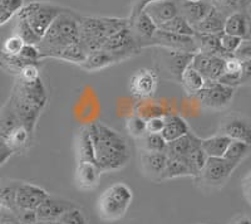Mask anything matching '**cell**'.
Masks as SVG:
<instances>
[{"mask_svg":"<svg viewBox=\"0 0 251 224\" xmlns=\"http://www.w3.org/2000/svg\"><path fill=\"white\" fill-rule=\"evenodd\" d=\"M88 129L94 145V161L100 171H116L128 164L131 149L120 132L103 122H92Z\"/></svg>","mask_w":251,"mask_h":224,"instance_id":"cell-1","label":"cell"},{"mask_svg":"<svg viewBox=\"0 0 251 224\" xmlns=\"http://www.w3.org/2000/svg\"><path fill=\"white\" fill-rule=\"evenodd\" d=\"M80 18L69 12H63L53 22L48 32L38 44L44 58H57L67 46L80 43Z\"/></svg>","mask_w":251,"mask_h":224,"instance_id":"cell-2","label":"cell"},{"mask_svg":"<svg viewBox=\"0 0 251 224\" xmlns=\"http://www.w3.org/2000/svg\"><path fill=\"white\" fill-rule=\"evenodd\" d=\"M80 44L87 55L103 49L109 37L129 27L128 19L120 18H91L79 19Z\"/></svg>","mask_w":251,"mask_h":224,"instance_id":"cell-3","label":"cell"},{"mask_svg":"<svg viewBox=\"0 0 251 224\" xmlns=\"http://www.w3.org/2000/svg\"><path fill=\"white\" fill-rule=\"evenodd\" d=\"M133 200V192L125 183H116L107 188L97 200V213L100 219L116 222L126 216Z\"/></svg>","mask_w":251,"mask_h":224,"instance_id":"cell-4","label":"cell"},{"mask_svg":"<svg viewBox=\"0 0 251 224\" xmlns=\"http://www.w3.org/2000/svg\"><path fill=\"white\" fill-rule=\"evenodd\" d=\"M62 13L63 10L59 6L49 3H42V1H34L24 6L17 17L28 20L33 30L42 39L48 32L53 22Z\"/></svg>","mask_w":251,"mask_h":224,"instance_id":"cell-5","label":"cell"},{"mask_svg":"<svg viewBox=\"0 0 251 224\" xmlns=\"http://www.w3.org/2000/svg\"><path fill=\"white\" fill-rule=\"evenodd\" d=\"M235 96V87L220 84L219 81H206V84L195 97L207 109L221 110L230 105Z\"/></svg>","mask_w":251,"mask_h":224,"instance_id":"cell-6","label":"cell"},{"mask_svg":"<svg viewBox=\"0 0 251 224\" xmlns=\"http://www.w3.org/2000/svg\"><path fill=\"white\" fill-rule=\"evenodd\" d=\"M237 165L225 158H208L200 178L203 184L210 188H220L231 176Z\"/></svg>","mask_w":251,"mask_h":224,"instance_id":"cell-7","label":"cell"},{"mask_svg":"<svg viewBox=\"0 0 251 224\" xmlns=\"http://www.w3.org/2000/svg\"><path fill=\"white\" fill-rule=\"evenodd\" d=\"M103 49L112 53L116 57V59L121 62V60H125L136 55L140 49V44L136 39L134 33L132 32L131 27H127V28L122 29L118 33L109 37Z\"/></svg>","mask_w":251,"mask_h":224,"instance_id":"cell-8","label":"cell"},{"mask_svg":"<svg viewBox=\"0 0 251 224\" xmlns=\"http://www.w3.org/2000/svg\"><path fill=\"white\" fill-rule=\"evenodd\" d=\"M146 47H162L165 49H171V51L186 53L199 52V47H197L195 37L174 34V33L166 32V30H162L160 28L156 32V34L147 43H145L142 48H146Z\"/></svg>","mask_w":251,"mask_h":224,"instance_id":"cell-9","label":"cell"},{"mask_svg":"<svg viewBox=\"0 0 251 224\" xmlns=\"http://www.w3.org/2000/svg\"><path fill=\"white\" fill-rule=\"evenodd\" d=\"M219 132L234 141H241L251 145V120L245 116L227 115L220 121Z\"/></svg>","mask_w":251,"mask_h":224,"instance_id":"cell-10","label":"cell"},{"mask_svg":"<svg viewBox=\"0 0 251 224\" xmlns=\"http://www.w3.org/2000/svg\"><path fill=\"white\" fill-rule=\"evenodd\" d=\"M191 66L197 69L206 81H219L225 73V59L219 56L205 52H196L191 60Z\"/></svg>","mask_w":251,"mask_h":224,"instance_id":"cell-11","label":"cell"},{"mask_svg":"<svg viewBox=\"0 0 251 224\" xmlns=\"http://www.w3.org/2000/svg\"><path fill=\"white\" fill-rule=\"evenodd\" d=\"M49 198V193L43 188L20 181L17 190V208L22 210H37Z\"/></svg>","mask_w":251,"mask_h":224,"instance_id":"cell-12","label":"cell"},{"mask_svg":"<svg viewBox=\"0 0 251 224\" xmlns=\"http://www.w3.org/2000/svg\"><path fill=\"white\" fill-rule=\"evenodd\" d=\"M158 84V76L152 69H138L132 75L129 89L138 98H147L154 95Z\"/></svg>","mask_w":251,"mask_h":224,"instance_id":"cell-13","label":"cell"},{"mask_svg":"<svg viewBox=\"0 0 251 224\" xmlns=\"http://www.w3.org/2000/svg\"><path fill=\"white\" fill-rule=\"evenodd\" d=\"M169 156L166 152H141L140 165L143 174L153 180H162Z\"/></svg>","mask_w":251,"mask_h":224,"instance_id":"cell-14","label":"cell"},{"mask_svg":"<svg viewBox=\"0 0 251 224\" xmlns=\"http://www.w3.org/2000/svg\"><path fill=\"white\" fill-rule=\"evenodd\" d=\"M146 13L160 27L181 14L180 3L176 0H160L146 6Z\"/></svg>","mask_w":251,"mask_h":224,"instance_id":"cell-15","label":"cell"},{"mask_svg":"<svg viewBox=\"0 0 251 224\" xmlns=\"http://www.w3.org/2000/svg\"><path fill=\"white\" fill-rule=\"evenodd\" d=\"M129 27H131L132 32L136 35V39H137L138 44H140V48H142L145 43H147L158 30V26L146 13V10L141 12L137 17L129 20Z\"/></svg>","mask_w":251,"mask_h":224,"instance_id":"cell-16","label":"cell"},{"mask_svg":"<svg viewBox=\"0 0 251 224\" xmlns=\"http://www.w3.org/2000/svg\"><path fill=\"white\" fill-rule=\"evenodd\" d=\"M100 169L96 163L82 161L75 169V184L80 190H92L98 185L100 178Z\"/></svg>","mask_w":251,"mask_h":224,"instance_id":"cell-17","label":"cell"},{"mask_svg":"<svg viewBox=\"0 0 251 224\" xmlns=\"http://www.w3.org/2000/svg\"><path fill=\"white\" fill-rule=\"evenodd\" d=\"M224 33L235 35L244 40L249 39L251 35V20L248 13L244 10V12H235L227 15Z\"/></svg>","mask_w":251,"mask_h":224,"instance_id":"cell-18","label":"cell"},{"mask_svg":"<svg viewBox=\"0 0 251 224\" xmlns=\"http://www.w3.org/2000/svg\"><path fill=\"white\" fill-rule=\"evenodd\" d=\"M201 144H202V139H200L199 136L195 135L194 132L190 131L187 135L169 142L167 150H166V154H167L169 158L183 159L186 158L192 150L201 146Z\"/></svg>","mask_w":251,"mask_h":224,"instance_id":"cell-19","label":"cell"},{"mask_svg":"<svg viewBox=\"0 0 251 224\" xmlns=\"http://www.w3.org/2000/svg\"><path fill=\"white\" fill-rule=\"evenodd\" d=\"M212 8H214V4L203 1V0H200V1L182 0V1H180L181 15H183L192 27L202 22L207 17L208 13L211 12Z\"/></svg>","mask_w":251,"mask_h":224,"instance_id":"cell-20","label":"cell"},{"mask_svg":"<svg viewBox=\"0 0 251 224\" xmlns=\"http://www.w3.org/2000/svg\"><path fill=\"white\" fill-rule=\"evenodd\" d=\"M227 15L214 5L207 17L194 27L196 33L200 34H223L225 29V22Z\"/></svg>","mask_w":251,"mask_h":224,"instance_id":"cell-21","label":"cell"},{"mask_svg":"<svg viewBox=\"0 0 251 224\" xmlns=\"http://www.w3.org/2000/svg\"><path fill=\"white\" fill-rule=\"evenodd\" d=\"M72 207H73V205L67 203V201H58L49 198L48 200L44 201L43 204L40 205L35 212H37L38 221L54 223V222L59 221L60 217H62L67 210L71 209Z\"/></svg>","mask_w":251,"mask_h":224,"instance_id":"cell-22","label":"cell"},{"mask_svg":"<svg viewBox=\"0 0 251 224\" xmlns=\"http://www.w3.org/2000/svg\"><path fill=\"white\" fill-rule=\"evenodd\" d=\"M75 154H77L78 163H82V161L96 163L93 140H92L88 126H82L78 130L77 138H75Z\"/></svg>","mask_w":251,"mask_h":224,"instance_id":"cell-23","label":"cell"},{"mask_svg":"<svg viewBox=\"0 0 251 224\" xmlns=\"http://www.w3.org/2000/svg\"><path fill=\"white\" fill-rule=\"evenodd\" d=\"M220 35L221 34H200V33H196L195 39H196L199 51L200 52L210 53V55L219 56V57L224 58L225 60L234 57L235 55L225 52L223 49L221 43H220Z\"/></svg>","mask_w":251,"mask_h":224,"instance_id":"cell-24","label":"cell"},{"mask_svg":"<svg viewBox=\"0 0 251 224\" xmlns=\"http://www.w3.org/2000/svg\"><path fill=\"white\" fill-rule=\"evenodd\" d=\"M165 120L166 124L162 135L167 140V142H171V141L182 138V136L187 135L188 132L191 131L185 118H182L181 116L167 115L165 116Z\"/></svg>","mask_w":251,"mask_h":224,"instance_id":"cell-25","label":"cell"},{"mask_svg":"<svg viewBox=\"0 0 251 224\" xmlns=\"http://www.w3.org/2000/svg\"><path fill=\"white\" fill-rule=\"evenodd\" d=\"M117 62L118 60L112 53H109L106 49H100V51H94V52L89 53L87 56L86 62L80 67L88 72H96V71L107 68V67L117 63Z\"/></svg>","mask_w":251,"mask_h":224,"instance_id":"cell-26","label":"cell"},{"mask_svg":"<svg viewBox=\"0 0 251 224\" xmlns=\"http://www.w3.org/2000/svg\"><path fill=\"white\" fill-rule=\"evenodd\" d=\"M232 141H234L232 139L219 132L211 138L202 139L201 146L205 150L208 158H224L226 150L228 149Z\"/></svg>","mask_w":251,"mask_h":224,"instance_id":"cell-27","label":"cell"},{"mask_svg":"<svg viewBox=\"0 0 251 224\" xmlns=\"http://www.w3.org/2000/svg\"><path fill=\"white\" fill-rule=\"evenodd\" d=\"M180 82L181 84H182L183 88H185L186 92L191 93V95L195 96L205 87L206 78L203 77L197 69H195L194 67L190 64V66L183 71Z\"/></svg>","mask_w":251,"mask_h":224,"instance_id":"cell-28","label":"cell"},{"mask_svg":"<svg viewBox=\"0 0 251 224\" xmlns=\"http://www.w3.org/2000/svg\"><path fill=\"white\" fill-rule=\"evenodd\" d=\"M33 140V136H31L30 132L23 126L20 125L17 129L13 130L5 139H0L1 142H5L9 147H12L15 152L20 151V150H24L25 147L29 146V144Z\"/></svg>","mask_w":251,"mask_h":224,"instance_id":"cell-29","label":"cell"},{"mask_svg":"<svg viewBox=\"0 0 251 224\" xmlns=\"http://www.w3.org/2000/svg\"><path fill=\"white\" fill-rule=\"evenodd\" d=\"M20 125L22 124L13 110L12 105L9 104V101H6L0 112V139H5L13 130H15Z\"/></svg>","mask_w":251,"mask_h":224,"instance_id":"cell-30","label":"cell"},{"mask_svg":"<svg viewBox=\"0 0 251 224\" xmlns=\"http://www.w3.org/2000/svg\"><path fill=\"white\" fill-rule=\"evenodd\" d=\"M138 149L141 152H166L167 150V140L162 134H150L147 132L142 138L137 139Z\"/></svg>","mask_w":251,"mask_h":224,"instance_id":"cell-31","label":"cell"},{"mask_svg":"<svg viewBox=\"0 0 251 224\" xmlns=\"http://www.w3.org/2000/svg\"><path fill=\"white\" fill-rule=\"evenodd\" d=\"M20 181H10L1 183L0 189V205L1 209H6L9 212H17V190Z\"/></svg>","mask_w":251,"mask_h":224,"instance_id":"cell-32","label":"cell"},{"mask_svg":"<svg viewBox=\"0 0 251 224\" xmlns=\"http://www.w3.org/2000/svg\"><path fill=\"white\" fill-rule=\"evenodd\" d=\"M207 159L208 156L205 152V150L202 149V146H199L195 150H192L186 158H183V160H185L188 169H190L191 176L200 178L201 172H202L203 168H205L206 163H207Z\"/></svg>","mask_w":251,"mask_h":224,"instance_id":"cell-33","label":"cell"},{"mask_svg":"<svg viewBox=\"0 0 251 224\" xmlns=\"http://www.w3.org/2000/svg\"><path fill=\"white\" fill-rule=\"evenodd\" d=\"M158 28L166 30V32L178 35H185V37H195V34H196V30L194 29V27L188 23L187 19L181 14L175 17L174 19H171L167 23L160 26Z\"/></svg>","mask_w":251,"mask_h":224,"instance_id":"cell-34","label":"cell"},{"mask_svg":"<svg viewBox=\"0 0 251 224\" xmlns=\"http://www.w3.org/2000/svg\"><path fill=\"white\" fill-rule=\"evenodd\" d=\"M87 56L88 55H87L86 51L83 49L82 44L75 43L71 44V46H67L66 48L62 49L55 59H62L66 60V62H69V63H75L82 66V64L86 62Z\"/></svg>","mask_w":251,"mask_h":224,"instance_id":"cell-35","label":"cell"},{"mask_svg":"<svg viewBox=\"0 0 251 224\" xmlns=\"http://www.w3.org/2000/svg\"><path fill=\"white\" fill-rule=\"evenodd\" d=\"M181 176H191V172H190V169H188L185 160L178 158H169L162 180L181 178Z\"/></svg>","mask_w":251,"mask_h":224,"instance_id":"cell-36","label":"cell"},{"mask_svg":"<svg viewBox=\"0 0 251 224\" xmlns=\"http://www.w3.org/2000/svg\"><path fill=\"white\" fill-rule=\"evenodd\" d=\"M14 34L19 35L25 42V44H35V46H38L40 43V40H42L38 37L37 33L33 30V28L30 27L28 20L20 17H17Z\"/></svg>","mask_w":251,"mask_h":224,"instance_id":"cell-37","label":"cell"},{"mask_svg":"<svg viewBox=\"0 0 251 224\" xmlns=\"http://www.w3.org/2000/svg\"><path fill=\"white\" fill-rule=\"evenodd\" d=\"M24 8V0H0V24L4 26Z\"/></svg>","mask_w":251,"mask_h":224,"instance_id":"cell-38","label":"cell"},{"mask_svg":"<svg viewBox=\"0 0 251 224\" xmlns=\"http://www.w3.org/2000/svg\"><path fill=\"white\" fill-rule=\"evenodd\" d=\"M251 145L245 144V142H241V141H232L228 149L226 150L224 158L226 160L231 161L232 164L239 165L241 161L245 159V156L248 155L249 151H250Z\"/></svg>","mask_w":251,"mask_h":224,"instance_id":"cell-39","label":"cell"},{"mask_svg":"<svg viewBox=\"0 0 251 224\" xmlns=\"http://www.w3.org/2000/svg\"><path fill=\"white\" fill-rule=\"evenodd\" d=\"M126 129L131 136L134 139H140L147 134V120L140 117V116H132L127 120Z\"/></svg>","mask_w":251,"mask_h":224,"instance_id":"cell-40","label":"cell"},{"mask_svg":"<svg viewBox=\"0 0 251 224\" xmlns=\"http://www.w3.org/2000/svg\"><path fill=\"white\" fill-rule=\"evenodd\" d=\"M24 46H25V42L19 35L13 34L12 37H9L3 43L1 53L6 56H18L22 52Z\"/></svg>","mask_w":251,"mask_h":224,"instance_id":"cell-41","label":"cell"},{"mask_svg":"<svg viewBox=\"0 0 251 224\" xmlns=\"http://www.w3.org/2000/svg\"><path fill=\"white\" fill-rule=\"evenodd\" d=\"M214 5L221 12L225 13V10L232 13L244 12L246 6L249 5V0H214Z\"/></svg>","mask_w":251,"mask_h":224,"instance_id":"cell-42","label":"cell"},{"mask_svg":"<svg viewBox=\"0 0 251 224\" xmlns=\"http://www.w3.org/2000/svg\"><path fill=\"white\" fill-rule=\"evenodd\" d=\"M244 39L239 37H235V35L227 34V33H223L220 35V43H221V47L225 52L232 53L235 55L237 49L240 48V46L243 44Z\"/></svg>","mask_w":251,"mask_h":224,"instance_id":"cell-43","label":"cell"},{"mask_svg":"<svg viewBox=\"0 0 251 224\" xmlns=\"http://www.w3.org/2000/svg\"><path fill=\"white\" fill-rule=\"evenodd\" d=\"M60 222L66 224H89L87 221L86 216L83 214V212L80 209L75 207H72L71 209L67 210L59 219Z\"/></svg>","mask_w":251,"mask_h":224,"instance_id":"cell-44","label":"cell"},{"mask_svg":"<svg viewBox=\"0 0 251 224\" xmlns=\"http://www.w3.org/2000/svg\"><path fill=\"white\" fill-rule=\"evenodd\" d=\"M39 64H28V66L24 67L22 71H20L19 75L17 77L22 78L24 81H28V82H33V81H37L40 78V71L38 68Z\"/></svg>","mask_w":251,"mask_h":224,"instance_id":"cell-45","label":"cell"},{"mask_svg":"<svg viewBox=\"0 0 251 224\" xmlns=\"http://www.w3.org/2000/svg\"><path fill=\"white\" fill-rule=\"evenodd\" d=\"M165 117H151L147 120V132L150 134H162L165 129Z\"/></svg>","mask_w":251,"mask_h":224,"instance_id":"cell-46","label":"cell"},{"mask_svg":"<svg viewBox=\"0 0 251 224\" xmlns=\"http://www.w3.org/2000/svg\"><path fill=\"white\" fill-rule=\"evenodd\" d=\"M235 57L239 58L241 62L251 60V42L244 40L243 44L240 46V48L237 49L236 53H235Z\"/></svg>","mask_w":251,"mask_h":224,"instance_id":"cell-47","label":"cell"},{"mask_svg":"<svg viewBox=\"0 0 251 224\" xmlns=\"http://www.w3.org/2000/svg\"><path fill=\"white\" fill-rule=\"evenodd\" d=\"M15 154L14 150L12 147H9L5 142L0 141V164L4 165L8 161V159L12 158Z\"/></svg>","mask_w":251,"mask_h":224,"instance_id":"cell-48","label":"cell"},{"mask_svg":"<svg viewBox=\"0 0 251 224\" xmlns=\"http://www.w3.org/2000/svg\"><path fill=\"white\" fill-rule=\"evenodd\" d=\"M154 1H160V0H137V1H136V5L133 6V10H132V14L131 17H129V20L137 17L141 12L145 10L146 6L151 3H154Z\"/></svg>","mask_w":251,"mask_h":224,"instance_id":"cell-49","label":"cell"},{"mask_svg":"<svg viewBox=\"0 0 251 224\" xmlns=\"http://www.w3.org/2000/svg\"><path fill=\"white\" fill-rule=\"evenodd\" d=\"M251 82V60H245L243 62V73L240 78V86L241 84H250Z\"/></svg>","mask_w":251,"mask_h":224,"instance_id":"cell-50","label":"cell"},{"mask_svg":"<svg viewBox=\"0 0 251 224\" xmlns=\"http://www.w3.org/2000/svg\"><path fill=\"white\" fill-rule=\"evenodd\" d=\"M243 190H244V196H245L246 200H248L249 204L251 205V171L249 172L248 176L244 179Z\"/></svg>","mask_w":251,"mask_h":224,"instance_id":"cell-51","label":"cell"},{"mask_svg":"<svg viewBox=\"0 0 251 224\" xmlns=\"http://www.w3.org/2000/svg\"><path fill=\"white\" fill-rule=\"evenodd\" d=\"M230 224H251V218L246 216H239L235 219H232Z\"/></svg>","mask_w":251,"mask_h":224,"instance_id":"cell-52","label":"cell"},{"mask_svg":"<svg viewBox=\"0 0 251 224\" xmlns=\"http://www.w3.org/2000/svg\"><path fill=\"white\" fill-rule=\"evenodd\" d=\"M31 224H53V223H48V222H40V221H37V222H34V223H31Z\"/></svg>","mask_w":251,"mask_h":224,"instance_id":"cell-53","label":"cell"},{"mask_svg":"<svg viewBox=\"0 0 251 224\" xmlns=\"http://www.w3.org/2000/svg\"><path fill=\"white\" fill-rule=\"evenodd\" d=\"M53 224H66V223H63V222H60V221H57V222H54Z\"/></svg>","mask_w":251,"mask_h":224,"instance_id":"cell-54","label":"cell"},{"mask_svg":"<svg viewBox=\"0 0 251 224\" xmlns=\"http://www.w3.org/2000/svg\"><path fill=\"white\" fill-rule=\"evenodd\" d=\"M187 1H200V0H187Z\"/></svg>","mask_w":251,"mask_h":224,"instance_id":"cell-55","label":"cell"}]
</instances>
